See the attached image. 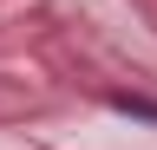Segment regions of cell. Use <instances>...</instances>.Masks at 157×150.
<instances>
[{
	"label": "cell",
	"mask_w": 157,
	"mask_h": 150,
	"mask_svg": "<svg viewBox=\"0 0 157 150\" xmlns=\"http://www.w3.org/2000/svg\"><path fill=\"white\" fill-rule=\"evenodd\" d=\"M111 111H124V118H144V124H157V104H151V98H111Z\"/></svg>",
	"instance_id": "1"
}]
</instances>
